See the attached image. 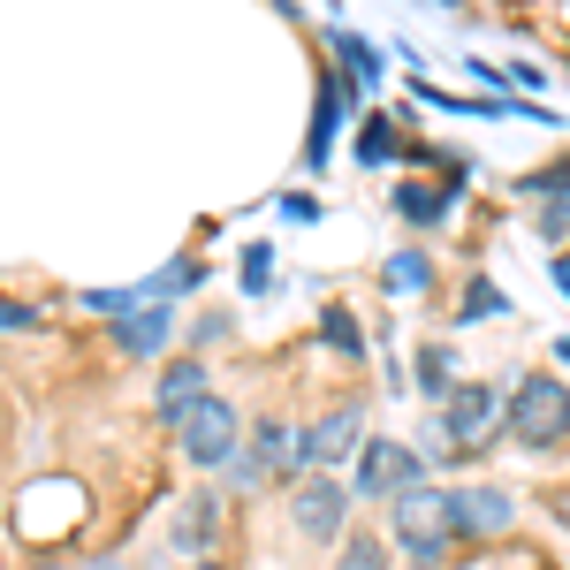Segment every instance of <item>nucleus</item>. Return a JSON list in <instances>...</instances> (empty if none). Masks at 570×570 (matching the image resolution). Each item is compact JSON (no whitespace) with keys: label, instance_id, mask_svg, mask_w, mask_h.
I'll use <instances>...</instances> for the list:
<instances>
[{"label":"nucleus","instance_id":"obj_1","mask_svg":"<svg viewBox=\"0 0 570 570\" xmlns=\"http://www.w3.org/2000/svg\"><path fill=\"white\" fill-rule=\"evenodd\" d=\"M305 472H312L305 426H297V419H282V411H259V419L244 426L236 464H228V480H236V487H297Z\"/></svg>","mask_w":570,"mask_h":570},{"label":"nucleus","instance_id":"obj_2","mask_svg":"<svg viewBox=\"0 0 570 570\" xmlns=\"http://www.w3.org/2000/svg\"><path fill=\"white\" fill-rule=\"evenodd\" d=\"M502 434L518 441V449H563L570 441V389L556 373H525L518 389L502 395Z\"/></svg>","mask_w":570,"mask_h":570},{"label":"nucleus","instance_id":"obj_3","mask_svg":"<svg viewBox=\"0 0 570 570\" xmlns=\"http://www.w3.org/2000/svg\"><path fill=\"white\" fill-rule=\"evenodd\" d=\"M160 426L176 434V449L198 464V472H228V464H236V449H244V411H236L228 395H198L190 411L160 419Z\"/></svg>","mask_w":570,"mask_h":570},{"label":"nucleus","instance_id":"obj_4","mask_svg":"<svg viewBox=\"0 0 570 570\" xmlns=\"http://www.w3.org/2000/svg\"><path fill=\"white\" fill-rule=\"evenodd\" d=\"M289 494V532L312 540V548H343V532H351V487L335 480V472H305L297 487H282Z\"/></svg>","mask_w":570,"mask_h":570},{"label":"nucleus","instance_id":"obj_5","mask_svg":"<svg viewBox=\"0 0 570 570\" xmlns=\"http://www.w3.org/2000/svg\"><path fill=\"white\" fill-rule=\"evenodd\" d=\"M494 434H502V395L487 389V381H456V389L441 395V441H449L456 456L487 449Z\"/></svg>","mask_w":570,"mask_h":570},{"label":"nucleus","instance_id":"obj_6","mask_svg":"<svg viewBox=\"0 0 570 570\" xmlns=\"http://www.w3.org/2000/svg\"><path fill=\"white\" fill-rule=\"evenodd\" d=\"M419 472H426V456H419L411 441H389V434H373L365 449H357V464H351V494H373V502H395V494H411V487H419Z\"/></svg>","mask_w":570,"mask_h":570},{"label":"nucleus","instance_id":"obj_7","mask_svg":"<svg viewBox=\"0 0 570 570\" xmlns=\"http://www.w3.org/2000/svg\"><path fill=\"white\" fill-rule=\"evenodd\" d=\"M365 403H327L320 419L305 426V456H312V472H343V464H357V449H365Z\"/></svg>","mask_w":570,"mask_h":570},{"label":"nucleus","instance_id":"obj_8","mask_svg":"<svg viewBox=\"0 0 570 570\" xmlns=\"http://www.w3.org/2000/svg\"><path fill=\"white\" fill-rule=\"evenodd\" d=\"M389 532L395 548H419V540H456V494H441V487H411V494H395L389 502Z\"/></svg>","mask_w":570,"mask_h":570},{"label":"nucleus","instance_id":"obj_9","mask_svg":"<svg viewBox=\"0 0 570 570\" xmlns=\"http://www.w3.org/2000/svg\"><path fill=\"white\" fill-rule=\"evenodd\" d=\"M220 525H228L220 494H214V487H198V494H183L176 518H168V548H176L183 563H206V548L220 540Z\"/></svg>","mask_w":570,"mask_h":570},{"label":"nucleus","instance_id":"obj_10","mask_svg":"<svg viewBox=\"0 0 570 570\" xmlns=\"http://www.w3.org/2000/svg\"><path fill=\"white\" fill-rule=\"evenodd\" d=\"M518 525V502L502 494V487H464L456 494V540H472V532H510Z\"/></svg>","mask_w":570,"mask_h":570},{"label":"nucleus","instance_id":"obj_11","mask_svg":"<svg viewBox=\"0 0 570 570\" xmlns=\"http://www.w3.org/2000/svg\"><path fill=\"white\" fill-rule=\"evenodd\" d=\"M343 99H357V85H343V69L320 77V115H312L305 137V168H327V145H335V122H343Z\"/></svg>","mask_w":570,"mask_h":570},{"label":"nucleus","instance_id":"obj_12","mask_svg":"<svg viewBox=\"0 0 570 570\" xmlns=\"http://www.w3.org/2000/svg\"><path fill=\"white\" fill-rule=\"evenodd\" d=\"M176 335V320H168V305H137L122 327H115V351L130 357V365H145V357H160V343Z\"/></svg>","mask_w":570,"mask_h":570},{"label":"nucleus","instance_id":"obj_13","mask_svg":"<svg viewBox=\"0 0 570 570\" xmlns=\"http://www.w3.org/2000/svg\"><path fill=\"white\" fill-rule=\"evenodd\" d=\"M198 395H214V389H206V357H198V351L168 357V373H160V419H176V411H190Z\"/></svg>","mask_w":570,"mask_h":570},{"label":"nucleus","instance_id":"obj_14","mask_svg":"<svg viewBox=\"0 0 570 570\" xmlns=\"http://www.w3.org/2000/svg\"><path fill=\"white\" fill-rule=\"evenodd\" d=\"M381 289H389V297H426V289H434V259H426V252H389V259H381Z\"/></svg>","mask_w":570,"mask_h":570},{"label":"nucleus","instance_id":"obj_15","mask_svg":"<svg viewBox=\"0 0 570 570\" xmlns=\"http://www.w3.org/2000/svg\"><path fill=\"white\" fill-rule=\"evenodd\" d=\"M449 206H456V190H434V183H395V214L411 220V228H434Z\"/></svg>","mask_w":570,"mask_h":570},{"label":"nucleus","instance_id":"obj_16","mask_svg":"<svg viewBox=\"0 0 570 570\" xmlns=\"http://www.w3.org/2000/svg\"><path fill=\"white\" fill-rule=\"evenodd\" d=\"M335 69H343V85L373 91V85H381V53H373V39H357V31H343V39H335Z\"/></svg>","mask_w":570,"mask_h":570},{"label":"nucleus","instance_id":"obj_17","mask_svg":"<svg viewBox=\"0 0 570 570\" xmlns=\"http://www.w3.org/2000/svg\"><path fill=\"white\" fill-rule=\"evenodd\" d=\"M320 343L357 365V357H365V327H357V312L351 305H320Z\"/></svg>","mask_w":570,"mask_h":570},{"label":"nucleus","instance_id":"obj_18","mask_svg":"<svg viewBox=\"0 0 570 570\" xmlns=\"http://www.w3.org/2000/svg\"><path fill=\"white\" fill-rule=\"evenodd\" d=\"M335 570H389V540L365 532V525H351V532H343V548H335Z\"/></svg>","mask_w":570,"mask_h":570},{"label":"nucleus","instance_id":"obj_19","mask_svg":"<svg viewBox=\"0 0 570 570\" xmlns=\"http://www.w3.org/2000/svg\"><path fill=\"white\" fill-rule=\"evenodd\" d=\"M411 373H419V389L441 403V395L456 389V351H449V343H419V365H411Z\"/></svg>","mask_w":570,"mask_h":570},{"label":"nucleus","instance_id":"obj_20","mask_svg":"<svg viewBox=\"0 0 570 570\" xmlns=\"http://www.w3.org/2000/svg\"><path fill=\"white\" fill-rule=\"evenodd\" d=\"M502 312H510V297H502L494 282H472V289L456 297V320H464V327H472V320H502Z\"/></svg>","mask_w":570,"mask_h":570},{"label":"nucleus","instance_id":"obj_21","mask_svg":"<svg viewBox=\"0 0 570 570\" xmlns=\"http://www.w3.org/2000/svg\"><path fill=\"white\" fill-rule=\"evenodd\" d=\"M357 160H365V168H389V160H395V130H389V115H373V122L357 130Z\"/></svg>","mask_w":570,"mask_h":570},{"label":"nucleus","instance_id":"obj_22","mask_svg":"<svg viewBox=\"0 0 570 570\" xmlns=\"http://www.w3.org/2000/svg\"><path fill=\"white\" fill-rule=\"evenodd\" d=\"M518 198H570V160H556V168H532V176H518Z\"/></svg>","mask_w":570,"mask_h":570},{"label":"nucleus","instance_id":"obj_23","mask_svg":"<svg viewBox=\"0 0 570 570\" xmlns=\"http://www.w3.org/2000/svg\"><path fill=\"white\" fill-rule=\"evenodd\" d=\"M85 305L99 312V320H115V327H122V320H130L145 297H137V289H85Z\"/></svg>","mask_w":570,"mask_h":570},{"label":"nucleus","instance_id":"obj_24","mask_svg":"<svg viewBox=\"0 0 570 570\" xmlns=\"http://www.w3.org/2000/svg\"><path fill=\"white\" fill-rule=\"evenodd\" d=\"M266 282H274V244H252V252H244V289L259 297Z\"/></svg>","mask_w":570,"mask_h":570},{"label":"nucleus","instance_id":"obj_25","mask_svg":"<svg viewBox=\"0 0 570 570\" xmlns=\"http://www.w3.org/2000/svg\"><path fill=\"white\" fill-rule=\"evenodd\" d=\"M540 236H548V244H570V198H548V206H540Z\"/></svg>","mask_w":570,"mask_h":570},{"label":"nucleus","instance_id":"obj_26","mask_svg":"<svg viewBox=\"0 0 570 570\" xmlns=\"http://www.w3.org/2000/svg\"><path fill=\"white\" fill-rule=\"evenodd\" d=\"M220 335H228V312H206V320L190 327V351L206 357V343H220Z\"/></svg>","mask_w":570,"mask_h":570},{"label":"nucleus","instance_id":"obj_27","mask_svg":"<svg viewBox=\"0 0 570 570\" xmlns=\"http://www.w3.org/2000/svg\"><path fill=\"white\" fill-rule=\"evenodd\" d=\"M23 327H39V312H31V305H8V297H0V335H23Z\"/></svg>","mask_w":570,"mask_h":570},{"label":"nucleus","instance_id":"obj_28","mask_svg":"<svg viewBox=\"0 0 570 570\" xmlns=\"http://www.w3.org/2000/svg\"><path fill=\"white\" fill-rule=\"evenodd\" d=\"M282 220H320V198H305V190H282Z\"/></svg>","mask_w":570,"mask_h":570},{"label":"nucleus","instance_id":"obj_29","mask_svg":"<svg viewBox=\"0 0 570 570\" xmlns=\"http://www.w3.org/2000/svg\"><path fill=\"white\" fill-rule=\"evenodd\" d=\"M548 510H556V518L570 525V487H556V494H548Z\"/></svg>","mask_w":570,"mask_h":570},{"label":"nucleus","instance_id":"obj_30","mask_svg":"<svg viewBox=\"0 0 570 570\" xmlns=\"http://www.w3.org/2000/svg\"><path fill=\"white\" fill-rule=\"evenodd\" d=\"M556 282H563V297H570V252H556Z\"/></svg>","mask_w":570,"mask_h":570},{"label":"nucleus","instance_id":"obj_31","mask_svg":"<svg viewBox=\"0 0 570 570\" xmlns=\"http://www.w3.org/2000/svg\"><path fill=\"white\" fill-rule=\"evenodd\" d=\"M176 570H220V563H214V556H206V563H176Z\"/></svg>","mask_w":570,"mask_h":570},{"label":"nucleus","instance_id":"obj_32","mask_svg":"<svg viewBox=\"0 0 570 570\" xmlns=\"http://www.w3.org/2000/svg\"><path fill=\"white\" fill-rule=\"evenodd\" d=\"M556 351H563V365H570V335H563V343H556Z\"/></svg>","mask_w":570,"mask_h":570}]
</instances>
